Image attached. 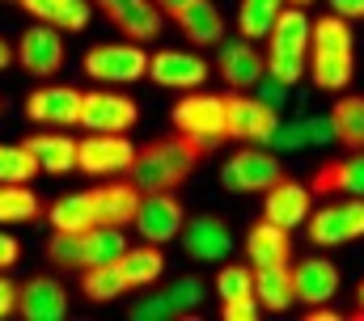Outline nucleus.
<instances>
[{
  "label": "nucleus",
  "instance_id": "1",
  "mask_svg": "<svg viewBox=\"0 0 364 321\" xmlns=\"http://www.w3.org/2000/svg\"><path fill=\"white\" fill-rule=\"evenodd\" d=\"M208 157H212V148H203V144H195V140H186V136L174 131V136H161V140L140 144L136 157H132L127 178L140 190H178Z\"/></svg>",
  "mask_w": 364,
  "mask_h": 321
},
{
  "label": "nucleus",
  "instance_id": "2",
  "mask_svg": "<svg viewBox=\"0 0 364 321\" xmlns=\"http://www.w3.org/2000/svg\"><path fill=\"white\" fill-rule=\"evenodd\" d=\"M318 89L335 93L348 89L356 77V43H352V21L326 13L309 30V68H305Z\"/></svg>",
  "mask_w": 364,
  "mask_h": 321
},
{
  "label": "nucleus",
  "instance_id": "3",
  "mask_svg": "<svg viewBox=\"0 0 364 321\" xmlns=\"http://www.w3.org/2000/svg\"><path fill=\"white\" fill-rule=\"evenodd\" d=\"M309 30H314V17H305L301 4H284V13L275 17V26L267 30V72L288 85L305 77L309 68Z\"/></svg>",
  "mask_w": 364,
  "mask_h": 321
},
{
  "label": "nucleus",
  "instance_id": "4",
  "mask_svg": "<svg viewBox=\"0 0 364 321\" xmlns=\"http://www.w3.org/2000/svg\"><path fill=\"white\" fill-rule=\"evenodd\" d=\"M127 249L123 229L114 224H93L85 233H51L47 237V262L60 271H85L97 262H110Z\"/></svg>",
  "mask_w": 364,
  "mask_h": 321
},
{
  "label": "nucleus",
  "instance_id": "5",
  "mask_svg": "<svg viewBox=\"0 0 364 321\" xmlns=\"http://www.w3.org/2000/svg\"><path fill=\"white\" fill-rule=\"evenodd\" d=\"M170 119H174V131H178V136L203 144V148H212V153L229 140L225 97H220V93H186V97H178V106H174Z\"/></svg>",
  "mask_w": 364,
  "mask_h": 321
},
{
  "label": "nucleus",
  "instance_id": "6",
  "mask_svg": "<svg viewBox=\"0 0 364 321\" xmlns=\"http://www.w3.org/2000/svg\"><path fill=\"white\" fill-rule=\"evenodd\" d=\"M279 178H284V160L267 144H246L220 165V182L233 195H267Z\"/></svg>",
  "mask_w": 364,
  "mask_h": 321
},
{
  "label": "nucleus",
  "instance_id": "7",
  "mask_svg": "<svg viewBox=\"0 0 364 321\" xmlns=\"http://www.w3.org/2000/svg\"><path fill=\"white\" fill-rule=\"evenodd\" d=\"M81 68L97 85H132V80L149 77V51L132 38L127 43H97L85 51Z\"/></svg>",
  "mask_w": 364,
  "mask_h": 321
},
{
  "label": "nucleus",
  "instance_id": "8",
  "mask_svg": "<svg viewBox=\"0 0 364 321\" xmlns=\"http://www.w3.org/2000/svg\"><path fill=\"white\" fill-rule=\"evenodd\" d=\"M305 229H309V241L322 245V249H326V245H348V241L364 237V199L343 195V199H335V203L309 212Z\"/></svg>",
  "mask_w": 364,
  "mask_h": 321
},
{
  "label": "nucleus",
  "instance_id": "9",
  "mask_svg": "<svg viewBox=\"0 0 364 321\" xmlns=\"http://www.w3.org/2000/svg\"><path fill=\"white\" fill-rule=\"evenodd\" d=\"M13 60H17L21 72H30V77H38V80H51L64 68V30L43 26V21L30 26V30L17 38Z\"/></svg>",
  "mask_w": 364,
  "mask_h": 321
},
{
  "label": "nucleus",
  "instance_id": "10",
  "mask_svg": "<svg viewBox=\"0 0 364 321\" xmlns=\"http://www.w3.org/2000/svg\"><path fill=\"white\" fill-rule=\"evenodd\" d=\"M136 157V144L123 136V131H90L81 144H77V169L93 173V178H114V173H127Z\"/></svg>",
  "mask_w": 364,
  "mask_h": 321
},
{
  "label": "nucleus",
  "instance_id": "11",
  "mask_svg": "<svg viewBox=\"0 0 364 321\" xmlns=\"http://www.w3.org/2000/svg\"><path fill=\"white\" fill-rule=\"evenodd\" d=\"M140 119V106L127 97V93H114V89H90L81 93V119L77 127L85 131H132Z\"/></svg>",
  "mask_w": 364,
  "mask_h": 321
},
{
  "label": "nucleus",
  "instance_id": "12",
  "mask_svg": "<svg viewBox=\"0 0 364 321\" xmlns=\"http://www.w3.org/2000/svg\"><path fill=\"white\" fill-rule=\"evenodd\" d=\"M132 224L140 229V237L144 241H153V245H170V241L182 233V224H186L182 199L174 195V190H144V199H140Z\"/></svg>",
  "mask_w": 364,
  "mask_h": 321
},
{
  "label": "nucleus",
  "instance_id": "13",
  "mask_svg": "<svg viewBox=\"0 0 364 321\" xmlns=\"http://www.w3.org/2000/svg\"><path fill=\"white\" fill-rule=\"evenodd\" d=\"M263 72H267V60L255 47V38H220L216 43V77L225 80L233 93L255 89Z\"/></svg>",
  "mask_w": 364,
  "mask_h": 321
},
{
  "label": "nucleus",
  "instance_id": "14",
  "mask_svg": "<svg viewBox=\"0 0 364 321\" xmlns=\"http://www.w3.org/2000/svg\"><path fill=\"white\" fill-rule=\"evenodd\" d=\"M225 123L229 136L242 144H267V136L279 123V110H272L267 102H259L255 93H225Z\"/></svg>",
  "mask_w": 364,
  "mask_h": 321
},
{
  "label": "nucleus",
  "instance_id": "15",
  "mask_svg": "<svg viewBox=\"0 0 364 321\" xmlns=\"http://www.w3.org/2000/svg\"><path fill=\"white\" fill-rule=\"evenodd\" d=\"M208 77H212V64L199 51L166 47V51H153L149 55V80L161 85V89H203Z\"/></svg>",
  "mask_w": 364,
  "mask_h": 321
},
{
  "label": "nucleus",
  "instance_id": "16",
  "mask_svg": "<svg viewBox=\"0 0 364 321\" xmlns=\"http://www.w3.org/2000/svg\"><path fill=\"white\" fill-rule=\"evenodd\" d=\"M93 9L119 26L132 43H153L166 26V13L157 9V0H93Z\"/></svg>",
  "mask_w": 364,
  "mask_h": 321
},
{
  "label": "nucleus",
  "instance_id": "17",
  "mask_svg": "<svg viewBox=\"0 0 364 321\" xmlns=\"http://www.w3.org/2000/svg\"><path fill=\"white\" fill-rule=\"evenodd\" d=\"M26 119L43 127H77L81 119V89L77 85H43L26 97Z\"/></svg>",
  "mask_w": 364,
  "mask_h": 321
},
{
  "label": "nucleus",
  "instance_id": "18",
  "mask_svg": "<svg viewBox=\"0 0 364 321\" xmlns=\"http://www.w3.org/2000/svg\"><path fill=\"white\" fill-rule=\"evenodd\" d=\"M17 317L26 321L68 317V288L51 275H30L26 283H17Z\"/></svg>",
  "mask_w": 364,
  "mask_h": 321
},
{
  "label": "nucleus",
  "instance_id": "19",
  "mask_svg": "<svg viewBox=\"0 0 364 321\" xmlns=\"http://www.w3.org/2000/svg\"><path fill=\"white\" fill-rule=\"evenodd\" d=\"M309 212H314V190H309V182H296V178H279L272 190H267V199H263V220H272L279 229H301L305 220H309Z\"/></svg>",
  "mask_w": 364,
  "mask_h": 321
},
{
  "label": "nucleus",
  "instance_id": "20",
  "mask_svg": "<svg viewBox=\"0 0 364 321\" xmlns=\"http://www.w3.org/2000/svg\"><path fill=\"white\" fill-rule=\"evenodd\" d=\"M182 249L195 262H225L233 254V233L220 216H195L182 224Z\"/></svg>",
  "mask_w": 364,
  "mask_h": 321
},
{
  "label": "nucleus",
  "instance_id": "21",
  "mask_svg": "<svg viewBox=\"0 0 364 321\" xmlns=\"http://www.w3.org/2000/svg\"><path fill=\"white\" fill-rule=\"evenodd\" d=\"M339 283H343V279H339V266H335L331 258H301V262L292 266V288H296V300H301L305 309L335 300Z\"/></svg>",
  "mask_w": 364,
  "mask_h": 321
},
{
  "label": "nucleus",
  "instance_id": "22",
  "mask_svg": "<svg viewBox=\"0 0 364 321\" xmlns=\"http://www.w3.org/2000/svg\"><path fill=\"white\" fill-rule=\"evenodd\" d=\"M93 199V212H97V224H114V229H127L132 220H136V207H140V199H144V190L127 178V182H102V186H93L90 190Z\"/></svg>",
  "mask_w": 364,
  "mask_h": 321
},
{
  "label": "nucleus",
  "instance_id": "23",
  "mask_svg": "<svg viewBox=\"0 0 364 321\" xmlns=\"http://www.w3.org/2000/svg\"><path fill=\"white\" fill-rule=\"evenodd\" d=\"M174 26L182 30V38L191 43V47H216L220 38H225V13L212 4V0H191L186 9H178L174 17H170Z\"/></svg>",
  "mask_w": 364,
  "mask_h": 321
},
{
  "label": "nucleus",
  "instance_id": "24",
  "mask_svg": "<svg viewBox=\"0 0 364 321\" xmlns=\"http://www.w3.org/2000/svg\"><path fill=\"white\" fill-rule=\"evenodd\" d=\"M309 190L314 195H356V199H364V153L318 165V173L309 178Z\"/></svg>",
  "mask_w": 364,
  "mask_h": 321
},
{
  "label": "nucleus",
  "instance_id": "25",
  "mask_svg": "<svg viewBox=\"0 0 364 321\" xmlns=\"http://www.w3.org/2000/svg\"><path fill=\"white\" fill-rule=\"evenodd\" d=\"M34 21L55 26L64 34H81L93 17V0H17Z\"/></svg>",
  "mask_w": 364,
  "mask_h": 321
},
{
  "label": "nucleus",
  "instance_id": "26",
  "mask_svg": "<svg viewBox=\"0 0 364 321\" xmlns=\"http://www.w3.org/2000/svg\"><path fill=\"white\" fill-rule=\"evenodd\" d=\"M255 300L267 313H284V309L296 305V288H292V266L288 262H263V266H255Z\"/></svg>",
  "mask_w": 364,
  "mask_h": 321
},
{
  "label": "nucleus",
  "instance_id": "27",
  "mask_svg": "<svg viewBox=\"0 0 364 321\" xmlns=\"http://www.w3.org/2000/svg\"><path fill=\"white\" fill-rule=\"evenodd\" d=\"M26 148L34 153L43 173H73L77 169V140L64 131V127H47L38 136L26 140Z\"/></svg>",
  "mask_w": 364,
  "mask_h": 321
},
{
  "label": "nucleus",
  "instance_id": "28",
  "mask_svg": "<svg viewBox=\"0 0 364 321\" xmlns=\"http://www.w3.org/2000/svg\"><path fill=\"white\" fill-rule=\"evenodd\" d=\"M119 266H123L132 292H136V288H153V283L166 275V254H161V245H153V241L127 245V249L119 254Z\"/></svg>",
  "mask_w": 364,
  "mask_h": 321
},
{
  "label": "nucleus",
  "instance_id": "29",
  "mask_svg": "<svg viewBox=\"0 0 364 321\" xmlns=\"http://www.w3.org/2000/svg\"><path fill=\"white\" fill-rule=\"evenodd\" d=\"M81 292H85V300H93V305H110L123 292H132V283H127L119 258H110V262H97V266H85L81 271Z\"/></svg>",
  "mask_w": 364,
  "mask_h": 321
},
{
  "label": "nucleus",
  "instance_id": "30",
  "mask_svg": "<svg viewBox=\"0 0 364 321\" xmlns=\"http://www.w3.org/2000/svg\"><path fill=\"white\" fill-rule=\"evenodd\" d=\"M47 220H51V233H85L97 224V212H93L90 190H77V195H64L47 207Z\"/></svg>",
  "mask_w": 364,
  "mask_h": 321
},
{
  "label": "nucleus",
  "instance_id": "31",
  "mask_svg": "<svg viewBox=\"0 0 364 321\" xmlns=\"http://www.w3.org/2000/svg\"><path fill=\"white\" fill-rule=\"evenodd\" d=\"M246 254H250L255 266H263V262H288V258H292L288 229H279V224H272V220L259 216V224L246 233Z\"/></svg>",
  "mask_w": 364,
  "mask_h": 321
},
{
  "label": "nucleus",
  "instance_id": "32",
  "mask_svg": "<svg viewBox=\"0 0 364 321\" xmlns=\"http://www.w3.org/2000/svg\"><path fill=\"white\" fill-rule=\"evenodd\" d=\"M331 123H335V140H339L343 148L364 153V97L360 93H343V97H335Z\"/></svg>",
  "mask_w": 364,
  "mask_h": 321
},
{
  "label": "nucleus",
  "instance_id": "33",
  "mask_svg": "<svg viewBox=\"0 0 364 321\" xmlns=\"http://www.w3.org/2000/svg\"><path fill=\"white\" fill-rule=\"evenodd\" d=\"M43 216V199L30 182H0V224H30Z\"/></svg>",
  "mask_w": 364,
  "mask_h": 321
},
{
  "label": "nucleus",
  "instance_id": "34",
  "mask_svg": "<svg viewBox=\"0 0 364 321\" xmlns=\"http://www.w3.org/2000/svg\"><path fill=\"white\" fill-rule=\"evenodd\" d=\"M288 0H242L237 4V34L242 38H267L275 17L284 13Z\"/></svg>",
  "mask_w": 364,
  "mask_h": 321
},
{
  "label": "nucleus",
  "instance_id": "35",
  "mask_svg": "<svg viewBox=\"0 0 364 321\" xmlns=\"http://www.w3.org/2000/svg\"><path fill=\"white\" fill-rule=\"evenodd\" d=\"M34 173L43 169L26 144H0V182H34Z\"/></svg>",
  "mask_w": 364,
  "mask_h": 321
},
{
  "label": "nucleus",
  "instance_id": "36",
  "mask_svg": "<svg viewBox=\"0 0 364 321\" xmlns=\"http://www.w3.org/2000/svg\"><path fill=\"white\" fill-rule=\"evenodd\" d=\"M216 292H220V300L255 296V266L250 262H225L216 271Z\"/></svg>",
  "mask_w": 364,
  "mask_h": 321
},
{
  "label": "nucleus",
  "instance_id": "37",
  "mask_svg": "<svg viewBox=\"0 0 364 321\" xmlns=\"http://www.w3.org/2000/svg\"><path fill=\"white\" fill-rule=\"evenodd\" d=\"M127 317L132 321H174V317H182V313L174 309V300H170L166 292H144L140 300L127 305Z\"/></svg>",
  "mask_w": 364,
  "mask_h": 321
},
{
  "label": "nucleus",
  "instance_id": "38",
  "mask_svg": "<svg viewBox=\"0 0 364 321\" xmlns=\"http://www.w3.org/2000/svg\"><path fill=\"white\" fill-rule=\"evenodd\" d=\"M267 148H272L275 157H288V153H301V148H309V131H305V119H296V123H275V131L267 136Z\"/></svg>",
  "mask_w": 364,
  "mask_h": 321
},
{
  "label": "nucleus",
  "instance_id": "39",
  "mask_svg": "<svg viewBox=\"0 0 364 321\" xmlns=\"http://www.w3.org/2000/svg\"><path fill=\"white\" fill-rule=\"evenodd\" d=\"M166 296L174 300V309H178L182 317H191V313L203 309V283H199L195 275H178V279L166 288Z\"/></svg>",
  "mask_w": 364,
  "mask_h": 321
},
{
  "label": "nucleus",
  "instance_id": "40",
  "mask_svg": "<svg viewBox=\"0 0 364 321\" xmlns=\"http://www.w3.org/2000/svg\"><path fill=\"white\" fill-rule=\"evenodd\" d=\"M255 97H259V102H267L272 110H284V106H288V97H292V85H288V80H279V77H272V72H263L259 85H255Z\"/></svg>",
  "mask_w": 364,
  "mask_h": 321
},
{
  "label": "nucleus",
  "instance_id": "41",
  "mask_svg": "<svg viewBox=\"0 0 364 321\" xmlns=\"http://www.w3.org/2000/svg\"><path fill=\"white\" fill-rule=\"evenodd\" d=\"M263 313V305L255 296H237V300H220V317L225 321H255Z\"/></svg>",
  "mask_w": 364,
  "mask_h": 321
},
{
  "label": "nucleus",
  "instance_id": "42",
  "mask_svg": "<svg viewBox=\"0 0 364 321\" xmlns=\"http://www.w3.org/2000/svg\"><path fill=\"white\" fill-rule=\"evenodd\" d=\"M305 131H309V148L335 144V123H331V114H309V119H305Z\"/></svg>",
  "mask_w": 364,
  "mask_h": 321
},
{
  "label": "nucleus",
  "instance_id": "43",
  "mask_svg": "<svg viewBox=\"0 0 364 321\" xmlns=\"http://www.w3.org/2000/svg\"><path fill=\"white\" fill-rule=\"evenodd\" d=\"M21 262V241L9 237L4 229H0V271H9V266H17Z\"/></svg>",
  "mask_w": 364,
  "mask_h": 321
},
{
  "label": "nucleus",
  "instance_id": "44",
  "mask_svg": "<svg viewBox=\"0 0 364 321\" xmlns=\"http://www.w3.org/2000/svg\"><path fill=\"white\" fill-rule=\"evenodd\" d=\"M17 313V283L0 271V317H13Z\"/></svg>",
  "mask_w": 364,
  "mask_h": 321
},
{
  "label": "nucleus",
  "instance_id": "45",
  "mask_svg": "<svg viewBox=\"0 0 364 321\" xmlns=\"http://www.w3.org/2000/svg\"><path fill=\"white\" fill-rule=\"evenodd\" d=\"M331 13L343 21H364V0H331Z\"/></svg>",
  "mask_w": 364,
  "mask_h": 321
},
{
  "label": "nucleus",
  "instance_id": "46",
  "mask_svg": "<svg viewBox=\"0 0 364 321\" xmlns=\"http://www.w3.org/2000/svg\"><path fill=\"white\" fill-rule=\"evenodd\" d=\"M186 4H191V0H157V9H161L166 17H174L178 9H186Z\"/></svg>",
  "mask_w": 364,
  "mask_h": 321
},
{
  "label": "nucleus",
  "instance_id": "47",
  "mask_svg": "<svg viewBox=\"0 0 364 321\" xmlns=\"http://www.w3.org/2000/svg\"><path fill=\"white\" fill-rule=\"evenodd\" d=\"M9 64H13V47H9V43H4V38H0V72H4V68H9Z\"/></svg>",
  "mask_w": 364,
  "mask_h": 321
},
{
  "label": "nucleus",
  "instance_id": "48",
  "mask_svg": "<svg viewBox=\"0 0 364 321\" xmlns=\"http://www.w3.org/2000/svg\"><path fill=\"white\" fill-rule=\"evenodd\" d=\"M352 317H364V279H360V288H356V309H352Z\"/></svg>",
  "mask_w": 364,
  "mask_h": 321
},
{
  "label": "nucleus",
  "instance_id": "49",
  "mask_svg": "<svg viewBox=\"0 0 364 321\" xmlns=\"http://www.w3.org/2000/svg\"><path fill=\"white\" fill-rule=\"evenodd\" d=\"M288 4H301V9H305V4H314V0H288Z\"/></svg>",
  "mask_w": 364,
  "mask_h": 321
},
{
  "label": "nucleus",
  "instance_id": "50",
  "mask_svg": "<svg viewBox=\"0 0 364 321\" xmlns=\"http://www.w3.org/2000/svg\"><path fill=\"white\" fill-rule=\"evenodd\" d=\"M0 110H4V102H0Z\"/></svg>",
  "mask_w": 364,
  "mask_h": 321
}]
</instances>
